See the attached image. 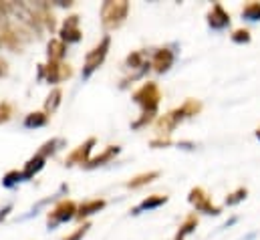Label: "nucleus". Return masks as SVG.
I'll use <instances>...</instances> for the list:
<instances>
[{
	"instance_id": "obj_13",
	"label": "nucleus",
	"mask_w": 260,
	"mask_h": 240,
	"mask_svg": "<svg viewBox=\"0 0 260 240\" xmlns=\"http://www.w3.org/2000/svg\"><path fill=\"white\" fill-rule=\"evenodd\" d=\"M103 206H105V202H103V200H93V202H87V204H83V206L79 208V216L83 218V216L95 214V212H99Z\"/></svg>"
},
{
	"instance_id": "obj_7",
	"label": "nucleus",
	"mask_w": 260,
	"mask_h": 240,
	"mask_svg": "<svg viewBox=\"0 0 260 240\" xmlns=\"http://www.w3.org/2000/svg\"><path fill=\"white\" fill-rule=\"evenodd\" d=\"M172 63H174V55H172L168 49L157 51V53H155V57H153V67H155V71H157V73L168 71V69L172 67Z\"/></svg>"
},
{
	"instance_id": "obj_20",
	"label": "nucleus",
	"mask_w": 260,
	"mask_h": 240,
	"mask_svg": "<svg viewBox=\"0 0 260 240\" xmlns=\"http://www.w3.org/2000/svg\"><path fill=\"white\" fill-rule=\"evenodd\" d=\"M59 97H61V91H59V89H57V91H53V95H49V101H47V109L55 111V107L59 105Z\"/></svg>"
},
{
	"instance_id": "obj_15",
	"label": "nucleus",
	"mask_w": 260,
	"mask_h": 240,
	"mask_svg": "<svg viewBox=\"0 0 260 240\" xmlns=\"http://www.w3.org/2000/svg\"><path fill=\"white\" fill-rule=\"evenodd\" d=\"M196 224H198V218H196V216H188V218H186V222L182 224V230L178 232L176 240H184V238H186V234H190V232L194 230Z\"/></svg>"
},
{
	"instance_id": "obj_10",
	"label": "nucleus",
	"mask_w": 260,
	"mask_h": 240,
	"mask_svg": "<svg viewBox=\"0 0 260 240\" xmlns=\"http://www.w3.org/2000/svg\"><path fill=\"white\" fill-rule=\"evenodd\" d=\"M71 75V69L69 65H49V81L51 83H59L61 79H65Z\"/></svg>"
},
{
	"instance_id": "obj_3",
	"label": "nucleus",
	"mask_w": 260,
	"mask_h": 240,
	"mask_svg": "<svg viewBox=\"0 0 260 240\" xmlns=\"http://www.w3.org/2000/svg\"><path fill=\"white\" fill-rule=\"evenodd\" d=\"M107 49H109V37H105L103 41H101V45L99 47H95L89 55H87V63H85V71H83V77H89L101 63L105 59V55H107Z\"/></svg>"
},
{
	"instance_id": "obj_6",
	"label": "nucleus",
	"mask_w": 260,
	"mask_h": 240,
	"mask_svg": "<svg viewBox=\"0 0 260 240\" xmlns=\"http://www.w3.org/2000/svg\"><path fill=\"white\" fill-rule=\"evenodd\" d=\"M81 39L79 31V16H69L63 24V41L67 43H77Z\"/></svg>"
},
{
	"instance_id": "obj_5",
	"label": "nucleus",
	"mask_w": 260,
	"mask_h": 240,
	"mask_svg": "<svg viewBox=\"0 0 260 240\" xmlns=\"http://www.w3.org/2000/svg\"><path fill=\"white\" fill-rule=\"evenodd\" d=\"M190 202L194 204L198 210H202V212H206V214H220V208H216V206L210 202V198L204 194V190H200V188L192 190Z\"/></svg>"
},
{
	"instance_id": "obj_14",
	"label": "nucleus",
	"mask_w": 260,
	"mask_h": 240,
	"mask_svg": "<svg viewBox=\"0 0 260 240\" xmlns=\"http://www.w3.org/2000/svg\"><path fill=\"white\" fill-rule=\"evenodd\" d=\"M63 55H65V45H63V41H53V43L49 45V57H51V61L63 59Z\"/></svg>"
},
{
	"instance_id": "obj_21",
	"label": "nucleus",
	"mask_w": 260,
	"mask_h": 240,
	"mask_svg": "<svg viewBox=\"0 0 260 240\" xmlns=\"http://www.w3.org/2000/svg\"><path fill=\"white\" fill-rule=\"evenodd\" d=\"M12 115V107L8 103H0V123L2 121H8Z\"/></svg>"
},
{
	"instance_id": "obj_17",
	"label": "nucleus",
	"mask_w": 260,
	"mask_h": 240,
	"mask_svg": "<svg viewBox=\"0 0 260 240\" xmlns=\"http://www.w3.org/2000/svg\"><path fill=\"white\" fill-rule=\"evenodd\" d=\"M153 178H157V172H149V174L137 176L135 180H131L129 184H127V188H139V186H143V184H149V182L153 180Z\"/></svg>"
},
{
	"instance_id": "obj_19",
	"label": "nucleus",
	"mask_w": 260,
	"mask_h": 240,
	"mask_svg": "<svg viewBox=\"0 0 260 240\" xmlns=\"http://www.w3.org/2000/svg\"><path fill=\"white\" fill-rule=\"evenodd\" d=\"M246 18H250V20H258L260 18V2H252V4H248L246 8H244V12H242Z\"/></svg>"
},
{
	"instance_id": "obj_12",
	"label": "nucleus",
	"mask_w": 260,
	"mask_h": 240,
	"mask_svg": "<svg viewBox=\"0 0 260 240\" xmlns=\"http://www.w3.org/2000/svg\"><path fill=\"white\" fill-rule=\"evenodd\" d=\"M166 202H168L166 196H151V198L143 200V202L135 208V214H139L141 210H153V208H157V206H161V204H166Z\"/></svg>"
},
{
	"instance_id": "obj_22",
	"label": "nucleus",
	"mask_w": 260,
	"mask_h": 240,
	"mask_svg": "<svg viewBox=\"0 0 260 240\" xmlns=\"http://www.w3.org/2000/svg\"><path fill=\"white\" fill-rule=\"evenodd\" d=\"M232 39H234L236 43H248V41H250V35H248V31H236V33L232 35Z\"/></svg>"
},
{
	"instance_id": "obj_2",
	"label": "nucleus",
	"mask_w": 260,
	"mask_h": 240,
	"mask_svg": "<svg viewBox=\"0 0 260 240\" xmlns=\"http://www.w3.org/2000/svg\"><path fill=\"white\" fill-rule=\"evenodd\" d=\"M133 99L145 109V113H151L153 115V111L157 107V101H159V89L153 83H147V85H143L141 89L135 91Z\"/></svg>"
},
{
	"instance_id": "obj_16",
	"label": "nucleus",
	"mask_w": 260,
	"mask_h": 240,
	"mask_svg": "<svg viewBox=\"0 0 260 240\" xmlns=\"http://www.w3.org/2000/svg\"><path fill=\"white\" fill-rule=\"evenodd\" d=\"M117 154H119V147H109V149H107L105 154H101V156H99L97 160H93V162L89 164V168H95V166H101L103 162H109V160H111L113 156H117Z\"/></svg>"
},
{
	"instance_id": "obj_26",
	"label": "nucleus",
	"mask_w": 260,
	"mask_h": 240,
	"mask_svg": "<svg viewBox=\"0 0 260 240\" xmlns=\"http://www.w3.org/2000/svg\"><path fill=\"white\" fill-rule=\"evenodd\" d=\"M8 212H10V206H6V208H4L2 212H0V220H4V218L8 216Z\"/></svg>"
},
{
	"instance_id": "obj_18",
	"label": "nucleus",
	"mask_w": 260,
	"mask_h": 240,
	"mask_svg": "<svg viewBox=\"0 0 260 240\" xmlns=\"http://www.w3.org/2000/svg\"><path fill=\"white\" fill-rule=\"evenodd\" d=\"M24 123H26V127H39V125H45V123H47V115H45V113H30Z\"/></svg>"
},
{
	"instance_id": "obj_9",
	"label": "nucleus",
	"mask_w": 260,
	"mask_h": 240,
	"mask_svg": "<svg viewBox=\"0 0 260 240\" xmlns=\"http://www.w3.org/2000/svg\"><path fill=\"white\" fill-rule=\"evenodd\" d=\"M228 22H230L228 14L224 12V8H222L220 4H216V6H214V10L210 12V24H212L214 28H224Z\"/></svg>"
},
{
	"instance_id": "obj_1",
	"label": "nucleus",
	"mask_w": 260,
	"mask_h": 240,
	"mask_svg": "<svg viewBox=\"0 0 260 240\" xmlns=\"http://www.w3.org/2000/svg\"><path fill=\"white\" fill-rule=\"evenodd\" d=\"M127 16L125 2H107L103 4V24L105 28H117Z\"/></svg>"
},
{
	"instance_id": "obj_27",
	"label": "nucleus",
	"mask_w": 260,
	"mask_h": 240,
	"mask_svg": "<svg viewBox=\"0 0 260 240\" xmlns=\"http://www.w3.org/2000/svg\"><path fill=\"white\" fill-rule=\"evenodd\" d=\"M258 137H260V129H258Z\"/></svg>"
},
{
	"instance_id": "obj_25",
	"label": "nucleus",
	"mask_w": 260,
	"mask_h": 240,
	"mask_svg": "<svg viewBox=\"0 0 260 240\" xmlns=\"http://www.w3.org/2000/svg\"><path fill=\"white\" fill-rule=\"evenodd\" d=\"M87 230H89V224H85L83 228H79L77 232H73V234H71L69 238H65V240H79L81 236H85V234H87Z\"/></svg>"
},
{
	"instance_id": "obj_8",
	"label": "nucleus",
	"mask_w": 260,
	"mask_h": 240,
	"mask_svg": "<svg viewBox=\"0 0 260 240\" xmlns=\"http://www.w3.org/2000/svg\"><path fill=\"white\" fill-rule=\"evenodd\" d=\"M95 143V139H89L85 145H81L79 149H75L71 156H69V160H67V164L69 166H73V164H83V162H87V158H89V152H91V145Z\"/></svg>"
},
{
	"instance_id": "obj_24",
	"label": "nucleus",
	"mask_w": 260,
	"mask_h": 240,
	"mask_svg": "<svg viewBox=\"0 0 260 240\" xmlns=\"http://www.w3.org/2000/svg\"><path fill=\"white\" fill-rule=\"evenodd\" d=\"M242 198H246V190H238V192L232 194V198H228L226 202H228V204H236V202H240Z\"/></svg>"
},
{
	"instance_id": "obj_23",
	"label": "nucleus",
	"mask_w": 260,
	"mask_h": 240,
	"mask_svg": "<svg viewBox=\"0 0 260 240\" xmlns=\"http://www.w3.org/2000/svg\"><path fill=\"white\" fill-rule=\"evenodd\" d=\"M20 178H24V176L18 174V172H10V174L4 178V186H14L16 182H20Z\"/></svg>"
},
{
	"instance_id": "obj_11",
	"label": "nucleus",
	"mask_w": 260,
	"mask_h": 240,
	"mask_svg": "<svg viewBox=\"0 0 260 240\" xmlns=\"http://www.w3.org/2000/svg\"><path fill=\"white\" fill-rule=\"evenodd\" d=\"M43 166H45V156H37V158H32V160H28V164H26V168H24V172H22V176L24 178H32L39 170H43Z\"/></svg>"
},
{
	"instance_id": "obj_4",
	"label": "nucleus",
	"mask_w": 260,
	"mask_h": 240,
	"mask_svg": "<svg viewBox=\"0 0 260 240\" xmlns=\"http://www.w3.org/2000/svg\"><path fill=\"white\" fill-rule=\"evenodd\" d=\"M75 214V204L73 202H61L51 214H49V226H57L61 222H67Z\"/></svg>"
}]
</instances>
